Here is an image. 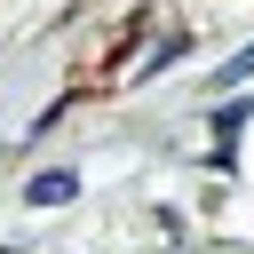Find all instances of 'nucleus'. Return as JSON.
<instances>
[{"label": "nucleus", "mask_w": 254, "mask_h": 254, "mask_svg": "<svg viewBox=\"0 0 254 254\" xmlns=\"http://www.w3.org/2000/svg\"><path fill=\"white\" fill-rule=\"evenodd\" d=\"M56 198H71V175H40L32 183V206H56Z\"/></svg>", "instance_id": "obj_1"}]
</instances>
